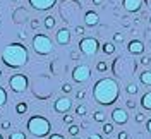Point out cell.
I'll use <instances>...</instances> for the list:
<instances>
[{
	"label": "cell",
	"instance_id": "7c38bea8",
	"mask_svg": "<svg viewBox=\"0 0 151 139\" xmlns=\"http://www.w3.org/2000/svg\"><path fill=\"white\" fill-rule=\"evenodd\" d=\"M127 50H129V53H132V55H141L142 52H144V43L139 41V40H132V41H129V45H127Z\"/></svg>",
	"mask_w": 151,
	"mask_h": 139
},
{
	"label": "cell",
	"instance_id": "4fadbf2b",
	"mask_svg": "<svg viewBox=\"0 0 151 139\" xmlns=\"http://www.w3.org/2000/svg\"><path fill=\"white\" fill-rule=\"evenodd\" d=\"M84 22H86V26L94 28V26L100 22V16H98L94 10H88V12L84 14Z\"/></svg>",
	"mask_w": 151,
	"mask_h": 139
},
{
	"label": "cell",
	"instance_id": "ac0fdd59",
	"mask_svg": "<svg viewBox=\"0 0 151 139\" xmlns=\"http://www.w3.org/2000/svg\"><path fill=\"white\" fill-rule=\"evenodd\" d=\"M43 22H45V28L52 29V28H55V22H57V21H55V17H53V16H47Z\"/></svg>",
	"mask_w": 151,
	"mask_h": 139
},
{
	"label": "cell",
	"instance_id": "d4e9b609",
	"mask_svg": "<svg viewBox=\"0 0 151 139\" xmlns=\"http://www.w3.org/2000/svg\"><path fill=\"white\" fill-rule=\"evenodd\" d=\"M9 139H26V134L21 132V130H16V132H10Z\"/></svg>",
	"mask_w": 151,
	"mask_h": 139
},
{
	"label": "cell",
	"instance_id": "5b68a950",
	"mask_svg": "<svg viewBox=\"0 0 151 139\" xmlns=\"http://www.w3.org/2000/svg\"><path fill=\"white\" fill-rule=\"evenodd\" d=\"M98 48H100V43H98L96 38H83L79 41V50L86 57H93L98 52Z\"/></svg>",
	"mask_w": 151,
	"mask_h": 139
},
{
	"label": "cell",
	"instance_id": "30bf717a",
	"mask_svg": "<svg viewBox=\"0 0 151 139\" xmlns=\"http://www.w3.org/2000/svg\"><path fill=\"white\" fill-rule=\"evenodd\" d=\"M29 5L36 10H48L55 5L57 0H28Z\"/></svg>",
	"mask_w": 151,
	"mask_h": 139
},
{
	"label": "cell",
	"instance_id": "8d00e7d4",
	"mask_svg": "<svg viewBox=\"0 0 151 139\" xmlns=\"http://www.w3.org/2000/svg\"><path fill=\"white\" fill-rule=\"evenodd\" d=\"M76 35H84V28L83 26H76Z\"/></svg>",
	"mask_w": 151,
	"mask_h": 139
},
{
	"label": "cell",
	"instance_id": "4dcf8cb0",
	"mask_svg": "<svg viewBox=\"0 0 151 139\" xmlns=\"http://www.w3.org/2000/svg\"><path fill=\"white\" fill-rule=\"evenodd\" d=\"M64 122H65V124H69V125H70V124L74 122V115H64Z\"/></svg>",
	"mask_w": 151,
	"mask_h": 139
},
{
	"label": "cell",
	"instance_id": "484cf974",
	"mask_svg": "<svg viewBox=\"0 0 151 139\" xmlns=\"http://www.w3.org/2000/svg\"><path fill=\"white\" fill-rule=\"evenodd\" d=\"M86 112H88L86 105H77V107H76V115H79V117L86 115Z\"/></svg>",
	"mask_w": 151,
	"mask_h": 139
},
{
	"label": "cell",
	"instance_id": "277c9868",
	"mask_svg": "<svg viewBox=\"0 0 151 139\" xmlns=\"http://www.w3.org/2000/svg\"><path fill=\"white\" fill-rule=\"evenodd\" d=\"M33 50L36 52L38 55H50L53 52V41L43 35V33H36L33 38Z\"/></svg>",
	"mask_w": 151,
	"mask_h": 139
},
{
	"label": "cell",
	"instance_id": "f35d334b",
	"mask_svg": "<svg viewBox=\"0 0 151 139\" xmlns=\"http://www.w3.org/2000/svg\"><path fill=\"white\" fill-rule=\"evenodd\" d=\"M88 139H103V138H101L100 134H91V136H89Z\"/></svg>",
	"mask_w": 151,
	"mask_h": 139
},
{
	"label": "cell",
	"instance_id": "f1b7e54d",
	"mask_svg": "<svg viewBox=\"0 0 151 139\" xmlns=\"http://www.w3.org/2000/svg\"><path fill=\"white\" fill-rule=\"evenodd\" d=\"M113 41H115V43H122L124 41V35L122 33H115V35H113Z\"/></svg>",
	"mask_w": 151,
	"mask_h": 139
},
{
	"label": "cell",
	"instance_id": "836d02e7",
	"mask_svg": "<svg viewBox=\"0 0 151 139\" xmlns=\"http://www.w3.org/2000/svg\"><path fill=\"white\" fill-rule=\"evenodd\" d=\"M141 64H142V65H150V64H151V57H148V55L142 57V58H141Z\"/></svg>",
	"mask_w": 151,
	"mask_h": 139
},
{
	"label": "cell",
	"instance_id": "ba28073f",
	"mask_svg": "<svg viewBox=\"0 0 151 139\" xmlns=\"http://www.w3.org/2000/svg\"><path fill=\"white\" fill-rule=\"evenodd\" d=\"M70 108H72V100L67 98V96H64V98H57L55 103H53V110L58 112V113H67Z\"/></svg>",
	"mask_w": 151,
	"mask_h": 139
},
{
	"label": "cell",
	"instance_id": "b9f144b4",
	"mask_svg": "<svg viewBox=\"0 0 151 139\" xmlns=\"http://www.w3.org/2000/svg\"><path fill=\"white\" fill-rule=\"evenodd\" d=\"M101 2H103V0H93V4H94V5H100Z\"/></svg>",
	"mask_w": 151,
	"mask_h": 139
},
{
	"label": "cell",
	"instance_id": "9c48e42d",
	"mask_svg": "<svg viewBox=\"0 0 151 139\" xmlns=\"http://www.w3.org/2000/svg\"><path fill=\"white\" fill-rule=\"evenodd\" d=\"M110 117H112L113 124H119V125H124V124H127V120H129V113L124 110V108H113L112 113H110Z\"/></svg>",
	"mask_w": 151,
	"mask_h": 139
},
{
	"label": "cell",
	"instance_id": "c3c4849f",
	"mask_svg": "<svg viewBox=\"0 0 151 139\" xmlns=\"http://www.w3.org/2000/svg\"><path fill=\"white\" fill-rule=\"evenodd\" d=\"M14 2H19V0H14Z\"/></svg>",
	"mask_w": 151,
	"mask_h": 139
},
{
	"label": "cell",
	"instance_id": "7bdbcfd3",
	"mask_svg": "<svg viewBox=\"0 0 151 139\" xmlns=\"http://www.w3.org/2000/svg\"><path fill=\"white\" fill-rule=\"evenodd\" d=\"M0 139H4V136H2V134H0Z\"/></svg>",
	"mask_w": 151,
	"mask_h": 139
},
{
	"label": "cell",
	"instance_id": "ab89813d",
	"mask_svg": "<svg viewBox=\"0 0 151 139\" xmlns=\"http://www.w3.org/2000/svg\"><path fill=\"white\" fill-rule=\"evenodd\" d=\"M146 129H148V132L151 134V119H150L148 122H146Z\"/></svg>",
	"mask_w": 151,
	"mask_h": 139
},
{
	"label": "cell",
	"instance_id": "cb8c5ba5",
	"mask_svg": "<svg viewBox=\"0 0 151 139\" xmlns=\"http://www.w3.org/2000/svg\"><path fill=\"white\" fill-rule=\"evenodd\" d=\"M7 103V91L0 86V107H4Z\"/></svg>",
	"mask_w": 151,
	"mask_h": 139
},
{
	"label": "cell",
	"instance_id": "8fae6325",
	"mask_svg": "<svg viewBox=\"0 0 151 139\" xmlns=\"http://www.w3.org/2000/svg\"><path fill=\"white\" fill-rule=\"evenodd\" d=\"M55 40H57L58 45H69V43H70V31L65 29V28L58 29L55 33Z\"/></svg>",
	"mask_w": 151,
	"mask_h": 139
},
{
	"label": "cell",
	"instance_id": "6da1fadb",
	"mask_svg": "<svg viewBox=\"0 0 151 139\" xmlns=\"http://www.w3.org/2000/svg\"><path fill=\"white\" fill-rule=\"evenodd\" d=\"M93 96H94V102L103 105V107L113 105L120 96V86L112 77H103V79L94 83Z\"/></svg>",
	"mask_w": 151,
	"mask_h": 139
},
{
	"label": "cell",
	"instance_id": "60d3db41",
	"mask_svg": "<svg viewBox=\"0 0 151 139\" xmlns=\"http://www.w3.org/2000/svg\"><path fill=\"white\" fill-rule=\"evenodd\" d=\"M70 57H72L74 60H77V58H79V53H76V52H72V53H70Z\"/></svg>",
	"mask_w": 151,
	"mask_h": 139
},
{
	"label": "cell",
	"instance_id": "7402d4cb",
	"mask_svg": "<svg viewBox=\"0 0 151 139\" xmlns=\"http://www.w3.org/2000/svg\"><path fill=\"white\" fill-rule=\"evenodd\" d=\"M26 110H28V105L24 102H21L16 105V112H17V115H22V113H26Z\"/></svg>",
	"mask_w": 151,
	"mask_h": 139
},
{
	"label": "cell",
	"instance_id": "d590c367",
	"mask_svg": "<svg viewBox=\"0 0 151 139\" xmlns=\"http://www.w3.org/2000/svg\"><path fill=\"white\" fill-rule=\"evenodd\" d=\"M84 96H86V91H77V94H76L77 100H84Z\"/></svg>",
	"mask_w": 151,
	"mask_h": 139
},
{
	"label": "cell",
	"instance_id": "7a4b0ae2",
	"mask_svg": "<svg viewBox=\"0 0 151 139\" xmlns=\"http://www.w3.org/2000/svg\"><path fill=\"white\" fill-rule=\"evenodd\" d=\"M2 62L10 69H21L28 62V50L22 43H10L4 48Z\"/></svg>",
	"mask_w": 151,
	"mask_h": 139
},
{
	"label": "cell",
	"instance_id": "9a60e30c",
	"mask_svg": "<svg viewBox=\"0 0 151 139\" xmlns=\"http://www.w3.org/2000/svg\"><path fill=\"white\" fill-rule=\"evenodd\" d=\"M141 107L144 110H151V91L144 93L141 96Z\"/></svg>",
	"mask_w": 151,
	"mask_h": 139
},
{
	"label": "cell",
	"instance_id": "f546056e",
	"mask_svg": "<svg viewBox=\"0 0 151 139\" xmlns=\"http://www.w3.org/2000/svg\"><path fill=\"white\" fill-rule=\"evenodd\" d=\"M62 91H64V93H70V91H72V84H70V83H64V84H62Z\"/></svg>",
	"mask_w": 151,
	"mask_h": 139
},
{
	"label": "cell",
	"instance_id": "ee69618b",
	"mask_svg": "<svg viewBox=\"0 0 151 139\" xmlns=\"http://www.w3.org/2000/svg\"><path fill=\"white\" fill-rule=\"evenodd\" d=\"M148 2H150V7H151V0H148Z\"/></svg>",
	"mask_w": 151,
	"mask_h": 139
},
{
	"label": "cell",
	"instance_id": "83f0119b",
	"mask_svg": "<svg viewBox=\"0 0 151 139\" xmlns=\"http://www.w3.org/2000/svg\"><path fill=\"white\" fill-rule=\"evenodd\" d=\"M144 120H146V115H144L142 112H139V113H136V122H137V124H142Z\"/></svg>",
	"mask_w": 151,
	"mask_h": 139
},
{
	"label": "cell",
	"instance_id": "5bb4252c",
	"mask_svg": "<svg viewBox=\"0 0 151 139\" xmlns=\"http://www.w3.org/2000/svg\"><path fill=\"white\" fill-rule=\"evenodd\" d=\"M142 2L141 0H124V7L127 12H137V10L141 9Z\"/></svg>",
	"mask_w": 151,
	"mask_h": 139
},
{
	"label": "cell",
	"instance_id": "8992f818",
	"mask_svg": "<svg viewBox=\"0 0 151 139\" xmlns=\"http://www.w3.org/2000/svg\"><path fill=\"white\" fill-rule=\"evenodd\" d=\"M9 86L14 93H24L28 88V77L24 74H14L9 79Z\"/></svg>",
	"mask_w": 151,
	"mask_h": 139
},
{
	"label": "cell",
	"instance_id": "bcb514c9",
	"mask_svg": "<svg viewBox=\"0 0 151 139\" xmlns=\"http://www.w3.org/2000/svg\"><path fill=\"white\" fill-rule=\"evenodd\" d=\"M0 77H2V71H0Z\"/></svg>",
	"mask_w": 151,
	"mask_h": 139
},
{
	"label": "cell",
	"instance_id": "7dc6e473",
	"mask_svg": "<svg viewBox=\"0 0 151 139\" xmlns=\"http://www.w3.org/2000/svg\"><path fill=\"white\" fill-rule=\"evenodd\" d=\"M150 24H151V17H150Z\"/></svg>",
	"mask_w": 151,
	"mask_h": 139
},
{
	"label": "cell",
	"instance_id": "44dd1931",
	"mask_svg": "<svg viewBox=\"0 0 151 139\" xmlns=\"http://www.w3.org/2000/svg\"><path fill=\"white\" fill-rule=\"evenodd\" d=\"M79 130H81V129H79V125H76V124H70V125L67 127V132H69L72 138H76V136L79 134Z\"/></svg>",
	"mask_w": 151,
	"mask_h": 139
},
{
	"label": "cell",
	"instance_id": "f6af8a7d",
	"mask_svg": "<svg viewBox=\"0 0 151 139\" xmlns=\"http://www.w3.org/2000/svg\"><path fill=\"white\" fill-rule=\"evenodd\" d=\"M72 139H79V138H77V136H76V138H72Z\"/></svg>",
	"mask_w": 151,
	"mask_h": 139
},
{
	"label": "cell",
	"instance_id": "4316f807",
	"mask_svg": "<svg viewBox=\"0 0 151 139\" xmlns=\"http://www.w3.org/2000/svg\"><path fill=\"white\" fill-rule=\"evenodd\" d=\"M112 132H113V124H108V122H105V124H103V134L110 136Z\"/></svg>",
	"mask_w": 151,
	"mask_h": 139
},
{
	"label": "cell",
	"instance_id": "74e56055",
	"mask_svg": "<svg viewBox=\"0 0 151 139\" xmlns=\"http://www.w3.org/2000/svg\"><path fill=\"white\" fill-rule=\"evenodd\" d=\"M48 139H65V138H64L62 134H52V136H50Z\"/></svg>",
	"mask_w": 151,
	"mask_h": 139
},
{
	"label": "cell",
	"instance_id": "e575fe53",
	"mask_svg": "<svg viewBox=\"0 0 151 139\" xmlns=\"http://www.w3.org/2000/svg\"><path fill=\"white\" fill-rule=\"evenodd\" d=\"M0 127H2V129H4V130L10 129V122H9V120H4V122H2V124H0Z\"/></svg>",
	"mask_w": 151,
	"mask_h": 139
},
{
	"label": "cell",
	"instance_id": "d6a6232c",
	"mask_svg": "<svg viewBox=\"0 0 151 139\" xmlns=\"http://www.w3.org/2000/svg\"><path fill=\"white\" fill-rule=\"evenodd\" d=\"M117 139H129V134H127L125 130H120L119 136H117Z\"/></svg>",
	"mask_w": 151,
	"mask_h": 139
},
{
	"label": "cell",
	"instance_id": "1f68e13d",
	"mask_svg": "<svg viewBox=\"0 0 151 139\" xmlns=\"http://www.w3.org/2000/svg\"><path fill=\"white\" fill-rule=\"evenodd\" d=\"M125 105H127V108H131V110H134V108H136V102H134V100H127V102H125Z\"/></svg>",
	"mask_w": 151,
	"mask_h": 139
},
{
	"label": "cell",
	"instance_id": "ffe728a7",
	"mask_svg": "<svg viewBox=\"0 0 151 139\" xmlns=\"http://www.w3.org/2000/svg\"><path fill=\"white\" fill-rule=\"evenodd\" d=\"M113 52H115V45L113 43H110V41H106L103 45V53H106V55H112Z\"/></svg>",
	"mask_w": 151,
	"mask_h": 139
},
{
	"label": "cell",
	"instance_id": "3957f363",
	"mask_svg": "<svg viewBox=\"0 0 151 139\" xmlns=\"http://www.w3.org/2000/svg\"><path fill=\"white\" fill-rule=\"evenodd\" d=\"M28 130L29 134H33L36 138H45L52 130V124L48 119L41 117V115H33L28 120Z\"/></svg>",
	"mask_w": 151,
	"mask_h": 139
},
{
	"label": "cell",
	"instance_id": "e0dca14e",
	"mask_svg": "<svg viewBox=\"0 0 151 139\" xmlns=\"http://www.w3.org/2000/svg\"><path fill=\"white\" fill-rule=\"evenodd\" d=\"M125 91H127V94H137L139 86H137L136 83H129L127 84V88H125Z\"/></svg>",
	"mask_w": 151,
	"mask_h": 139
},
{
	"label": "cell",
	"instance_id": "603a6c76",
	"mask_svg": "<svg viewBox=\"0 0 151 139\" xmlns=\"http://www.w3.org/2000/svg\"><path fill=\"white\" fill-rule=\"evenodd\" d=\"M106 69H108V65H106V62H105V60H100V62L96 64V71H98V72H101V74H103V72H106Z\"/></svg>",
	"mask_w": 151,
	"mask_h": 139
},
{
	"label": "cell",
	"instance_id": "2e32d148",
	"mask_svg": "<svg viewBox=\"0 0 151 139\" xmlns=\"http://www.w3.org/2000/svg\"><path fill=\"white\" fill-rule=\"evenodd\" d=\"M139 81L144 86H151V71H142L139 74Z\"/></svg>",
	"mask_w": 151,
	"mask_h": 139
},
{
	"label": "cell",
	"instance_id": "d6986e66",
	"mask_svg": "<svg viewBox=\"0 0 151 139\" xmlns=\"http://www.w3.org/2000/svg\"><path fill=\"white\" fill-rule=\"evenodd\" d=\"M93 119H94V122H101V124H105V119H106V115H105V112L98 110V112H94Z\"/></svg>",
	"mask_w": 151,
	"mask_h": 139
},
{
	"label": "cell",
	"instance_id": "52a82bcc",
	"mask_svg": "<svg viewBox=\"0 0 151 139\" xmlns=\"http://www.w3.org/2000/svg\"><path fill=\"white\" fill-rule=\"evenodd\" d=\"M91 77V69H89V65H77L74 67V71H72V79H74L76 83H86L88 79Z\"/></svg>",
	"mask_w": 151,
	"mask_h": 139
}]
</instances>
